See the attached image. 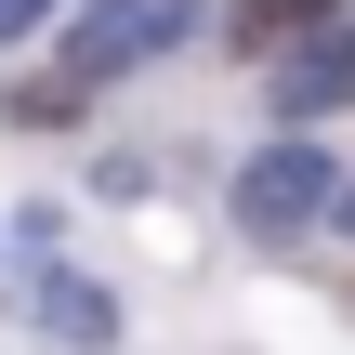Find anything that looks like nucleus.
I'll return each mask as SVG.
<instances>
[{"label": "nucleus", "mask_w": 355, "mask_h": 355, "mask_svg": "<svg viewBox=\"0 0 355 355\" xmlns=\"http://www.w3.org/2000/svg\"><path fill=\"white\" fill-rule=\"evenodd\" d=\"M343 224H355V171H343Z\"/></svg>", "instance_id": "obj_7"}, {"label": "nucleus", "mask_w": 355, "mask_h": 355, "mask_svg": "<svg viewBox=\"0 0 355 355\" xmlns=\"http://www.w3.org/2000/svg\"><path fill=\"white\" fill-rule=\"evenodd\" d=\"M316 26H343V0H237V40L277 66V53H303Z\"/></svg>", "instance_id": "obj_5"}, {"label": "nucleus", "mask_w": 355, "mask_h": 355, "mask_svg": "<svg viewBox=\"0 0 355 355\" xmlns=\"http://www.w3.org/2000/svg\"><path fill=\"white\" fill-rule=\"evenodd\" d=\"M26 316H40L53 343H119V303H105L92 277H26Z\"/></svg>", "instance_id": "obj_4"}, {"label": "nucleus", "mask_w": 355, "mask_h": 355, "mask_svg": "<svg viewBox=\"0 0 355 355\" xmlns=\"http://www.w3.org/2000/svg\"><path fill=\"white\" fill-rule=\"evenodd\" d=\"M316 211H343V171H329L316 145H263V158L237 171V224H250V237H290V224H316Z\"/></svg>", "instance_id": "obj_1"}, {"label": "nucleus", "mask_w": 355, "mask_h": 355, "mask_svg": "<svg viewBox=\"0 0 355 355\" xmlns=\"http://www.w3.org/2000/svg\"><path fill=\"white\" fill-rule=\"evenodd\" d=\"M26 13H40V0H0V40H13V26H26Z\"/></svg>", "instance_id": "obj_6"}, {"label": "nucleus", "mask_w": 355, "mask_h": 355, "mask_svg": "<svg viewBox=\"0 0 355 355\" xmlns=\"http://www.w3.org/2000/svg\"><path fill=\"white\" fill-rule=\"evenodd\" d=\"M171 40H184V13H171V0H105V13H79V26H66V66H79V79H119V66H158Z\"/></svg>", "instance_id": "obj_2"}, {"label": "nucleus", "mask_w": 355, "mask_h": 355, "mask_svg": "<svg viewBox=\"0 0 355 355\" xmlns=\"http://www.w3.org/2000/svg\"><path fill=\"white\" fill-rule=\"evenodd\" d=\"M343 92H355V13L316 26L303 53H277V105H290V119H316V105H343Z\"/></svg>", "instance_id": "obj_3"}]
</instances>
